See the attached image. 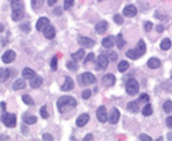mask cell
Instances as JSON below:
<instances>
[{"label":"cell","instance_id":"cell-1","mask_svg":"<svg viewBox=\"0 0 172 141\" xmlns=\"http://www.w3.org/2000/svg\"><path fill=\"white\" fill-rule=\"evenodd\" d=\"M77 106V100L71 96H62L57 101V107L60 113H65L69 107H75Z\"/></svg>","mask_w":172,"mask_h":141},{"label":"cell","instance_id":"cell-2","mask_svg":"<svg viewBox=\"0 0 172 141\" xmlns=\"http://www.w3.org/2000/svg\"><path fill=\"white\" fill-rule=\"evenodd\" d=\"M145 52H146V45H145L144 40H140L137 43V47L135 48V49H130L126 55H127L128 58H131V60H137V58L141 57Z\"/></svg>","mask_w":172,"mask_h":141},{"label":"cell","instance_id":"cell-3","mask_svg":"<svg viewBox=\"0 0 172 141\" xmlns=\"http://www.w3.org/2000/svg\"><path fill=\"white\" fill-rule=\"evenodd\" d=\"M138 89H140V84L137 83L136 79H130L127 80L126 83V92L130 96H135L138 93Z\"/></svg>","mask_w":172,"mask_h":141},{"label":"cell","instance_id":"cell-4","mask_svg":"<svg viewBox=\"0 0 172 141\" xmlns=\"http://www.w3.org/2000/svg\"><path fill=\"white\" fill-rule=\"evenodd\" d=\"M78 80H79V83L80 84H83V85H89V84H93L96 83V77L93 74H91L88 71H85L83 74H80L79 77H78Z\"/></svg>","mask_w":172,"mask_h":141},{"label":"cell","instance_id":"cell-5","mask_svg":"<svg viewBox=\"0 0 172 141\" xmlns=\"http://www.w3.org/2000/svg\"><path fill=\"white\" fill-rule=\"evenodd\" d=\"M2 122L5 124L7 127L9 128H13L16 126V123H17V118H16L14 114H9V113H3L2 115Z\"/></svg>","mask_w":172,"mask_h":141},{"label":"cell","instance_id":"cell-6","mask_svg":"<svg viewBox=\"0 0 172 141\" xmlns=\"http://www.w3.org/2000/svg\"><path fill=\"white\" fill-rule=\"evenodd\" d=\"M107 63H109V57L107 55H100L97 58V65H96V69L97 70H104L107 67Z\"/></svg>","mask_w":172,"mask_h":141},{"label":"cell","instance_id":"cell-7","mask_svg":"<svg viewBox=\"0 0 172 141\" xmlns=\"http://www.w3.org/2000/svg\"><path fill=\"white\" fill-rule=\"evenodd\" d=\"M96 115H97L99 122H101V123H105L106 121H109V115H107V111H106V107L105 106H100L99 109H97Z\"/></svg>","mask_w":172,"mask_h":141},{"label":"cell","instance_id":"cell-8","mask_svg":"<svg viewBox=\"0 0 172 141\" xmlns=\"http://www.w3.org/2000/svg\"><path fill=\"white\" fill-rule=\"evenodd\" d=\"M78 43L83 48H92L95 45V40L89 39V38H87V36H79L78 38Z\"/></svg>","mask_w":172,"mask_h":141},{"label":"cell","instance_id":"cell-9","mask_svg":"<svg viewBox=\"0 0 172 141\" xmlns=\"http://www.w3.org/2000/svg\"><path fill=\"white\" fill-rule=\"evenodd\" d=\"M123 14L126 16V17L128 18H132V17H135V16L137 14V8L135 7V5H127V7H124V9H123Z\"/></svg>","mask_w":172,"mask_h":141},{"label":"cell","instance_id":"cell-10","mask_svg":"<svg viewBox=\"0 0 172 141\" xmlns=\"http://www.w3.org/2000/svg\"><path fill=\"white\" fill-rule=\"evenodd\" d=\"M14 58H16V52L14 51H7L5 53H3L2 61L4 63H10V62L14 61Z\"/></svg>","mask_w":172,"mask_h":141},{"label":"cell","instance_id":"cell-11","mask_svg":"<svg viewBox=\"0 0 172 141\" xmlns=\"http://www.w3.org/2000/svg\"><path fill=\"white\" fill-rule=\"evenodd\" d=\"M119 117H120L119 110H118L116 107H113L111 111H110V114H109V122H110L111 124H116L118 121H119Z\"/></svg>","mask_w":172,"mask_h":141},{"label":"cell","instance_id":"cell-12","mask_svg":"<svg viewBox=\"0 0 172 141\" xmlns=\"http://www.w3.org/2000/svg\"><path fill=\"white\" fill-rule=\"evenodd\" d=\"M48 25H49V20H48L47 17H41V18L38 20V22H36V30L38 31H44Z\"/></svg>","mask_w":172,"mask_h":141},{"label":"cell","instance_id":"cell-13","mask_svg":"<svg viewBox=\"0 0 172 141\" xmlns=\"http://www.w3.org/2000/svg\"><path fill=\"white\" fill-rule=\"evenodd\" d=\"M107 27H109V25H107L106 21H100V22L96 24L95 30H96L97 34H104V32L107 30Z\"/></svg>","mask_w":172,"mask_h":141},{"label":"cell","instance_id":"cell-14","mask_svg":"<svg viewBox=\"0 0 172 141\" xmlns=\"http://www.w3.org/2000/svg\"><path fill=\"white\" fill-rule=\"evenodd\" d=\"M73 88H74V82H73V79L69 78V77H66V78H65V83L62 84L61 89H62L63 92H69V91H71Z\"/></svg>","mask_w":172,"mask_h":141},{"label":"cell","instance_id":"cell-15","mask_svg":"<svg viewBox=\"0 0 172 141\" xmlns=\"http://www.w3.org/2000/svg\"><path fill=\"white\" fill-rule=\"evenodd\" d=\"M43 32H44V36L47 38V39H53V38L56 36V30L51 25H48L47 27H45V30L43 31Z\"/></svg>","mask_w":172,"mask_h":141},{"label":"cell","instance_id":"cell-16","mask_svg":"<svg viewBox=\"0 0 172 141\" xmlns=\"http://www.w3.org/2000/svg\"><path fill=\"white\" fill-rule=\"evenodd\" d=\"M88 122H89V115L88 114H82V115H79V118L77 119V126L78 127H84Z\"/></svg>","mask_w":172,"mask_h":141},{"label":"cell","instance_id":"cell-17","mask_svg":"<svg viewBox=\"0 0 172 141\" xmlns=\"http://www.w3.org/2000/svg\"><path fill=\"white\" fill-rule=\"evenodd\" d=\"M115 83V77L113 74H106L102 77V84L107 85V87H110Z\"/></svg>","mask_w":172,"mask_h":141},{"label":"cell","instance_id":"cell-18","mask_svg":"<svg viewBox=\"0 0 172 141\" xmlns=\"http://www.w3.org/2000/svg\"><path fill=\"white\" fill-rule=\"evenodd\" d=\"M115 43H116V40L114 39V36H106L102 40V47L104 48H111Z\"/></svg>","mask_w":172,"mask_h":141},{"label":"cell","instance_id":"cell-19","mask_svg":"<svg viewBox=\"0 0 172 141\" xmlns=\"http://www.w3.org/2000/svg\"><path fill=\"white\" fill-rule=\"evenodd\" d=\"M41 83H43V79H41V77H38V75H35L33 79H30L31 88H39V87L41 85Z\"/></svg>","mask_w":172,"mask_h":141},{"label":"cell","instance_id":"cell-20","mask_svg":"<svg viewBox=\"0 0 172 141\" xmlns=\"http://www.w3.org/2000/svg\"><path fill=\"white\" fill-rule=\"evenodd\" d=\"M10 75H12V74H10V70L5 69V67H2V69H0V82L4 83L5 80L10 77Z\"/></svg>","mask_w":172,"mask_h":141},{"label":"cell","instance_id":"cell-21","mask_svg":"<svg viewBox=\"0 0 172 141\" xmlns=\"http://www.w3.org/2000/svg\"><path fill=\"white\" fill-rule=\"evenodd\" d=\"M159 66H160V61L158 58H155V57L149 58V61H148V67L149 69H158Z\"/></svg>","mask_w":172,"mask_h":141},{"label":"cell","instance_id":"cell-22","mask_svg":"<svg viewBox=\"0 0 172 141\" xmlns=\"http://www.w3.org/2000/svg\"><path fill=\"white\" fill-rule=\"evenodd\" d=\"M84 56H85L84 48H82V49H79L78 52H75V53H73V55H71L74 61H80V60H84Z\"/></svg>","mask_w":172,"mask_h":141},{"label":"cell","instance_id":"cell-23","mask_svg":"<svg viewBox=\"0 0 172 141\" xmlns=\"http://www.w3.org/2000/svg\"><path fill=\"white\" fill-rule=\"evenodd\" d=\"M22 75H23V78H26V79H33L36 74H35L34 70H31L30 67H25L22 70Z\"/></svg>","mask_w":172,"mask_h":141},{"label":"cell","instance_id":"cell-24","mask_svg":"<svg viewBox=\"0 0 172 141\" xmlns=\"http://www.w3.org/2000/svg\"><path fill=\"white\" fill-rule=\"evenodd\" d=\"M10 7H12V10L22 9L23 8V3H22V0H10Z\"/></svg>","mask_w":172,"mask_h":141},{"label":"cell","instance_id":"cell-25","mask_svg":"<svg viewBox=\"0 0 172 141\" xmlns=\"http://www.w3.org/2000/svg\"><path fill=\"white\" fill-rule=\"evenodd\" d=\"M23 17V12L22 9H16L12 12V20L13 21H21V18Z\"/></svg>","mask_w":172,"mask_h":141},{"label":"cell","instance_id":"cell-26","mask_svg":"<svg viewBox=\"0 0 172 141\" xmlns=\"http://www.w3.org/2000/svg\"><path fill=\"white\" fill-rule=\"evenodd\" d=\"M26 87V83L23 82L22 79H18V80H16L14 84H13V89L14 91H20V89H23Z\"/></svg>","mask_w":172,"mask_h":141},{"label":"cell","instance_id":"cell-27","mask_svg":"<svg viewBox=\"0 0 172 141\" xmlns=\"http://www.w3.org/2000/svg\"><path fill=\"white\" fill-rule=\"evenodd\" d=\"M172 45V43H171V39H168V38H166V39L162 40V43H160V49H163V51H167L170 49Z\"/></svg>","mask_w":172,"mask_h":141},{"label":"cell","instance_id":"cell-28","mask_svg":"<svg viewBox=\"0 0 172 141\" xmlns=\"http://www.w3.org/2000/svg\"><path fill=\"white\" fill-rule=\"evenodd\" d=\"M127 109L130 110L131 113H137V111L140 110V107H138V102H128Z\"/></svg>","mask_w":172,"mask_h":141},{"label":"cell","instance_id":"cell-29","mask_svg":"<svg viewBox=\"0 0 172 141\" xmlns=\"http://www.w3.org/2000/svg\"><path fill=\"white\" fill-rule=\"evenodd\" d=\"M128 67H130V63H128L127 61H122V62H119V65H118V70H119L120 73L127 71Z\"/></svg>","mask_w":172,"mask_h":141},{"label":"cell","instance_id":"cell-30","mask_svg":"<svg viewBox=\"0 0 172 141\" xmlns=\"http://www.w3.org/2000/svg\"><path fill=\"white\" fill-rule=\"evenodd\" d=\"M142 114L145 117H149V115H152L153 114V107H152V105L150 104H146L144 106V109H142Z\"/></svg>","mask_w":172,"mask_h":141},{"label":"cell","instance_id":"cell-31","mask_svg":"<svg viewBox=\"0 0 172 141\" xmlns=\"http://www.w3.org/2000/svg\"><path fill=\"white\" fill-rule=\"evenodd\" d=\"M43 3H44V0H31V7L33 9H40L43 7Z\"/></svg>","mask_w":172,"mask_h":141},{"label":"cell","instance_id":"cell-32","mask_svg":"<svg viewBox=\"0 0 172 141\" xmlns=\"http://www.w3.org/2000/svg\"><path fill=\"white\" fill-rule=\"evenodd\" d=\"M36 117H34V115H25L23 117V122L26 123V124H34V123H36Z\"/></svg>","mask_w":172,"mask_h":141},{"label":"cell","instance_id":"cell-33","mask_svg":"<svg viewBox=\"0 0 172 141\" xmlns=\"http://www.w3.org/2000/svg\"><path fill=\"white\" fill-rule=\"evenodd\" d=\"M124 40H123V35L122 34H118V36H116V45H118V48L119 49H122L123 47H124Z\"/></svg>","mask_w":172,"mask_h":141},{"label":"cell","instance_id":"cell-34","mask_svg":"<svg viewBox=\"0 0 172 141\" xmlns=\"http://www.w3.org/2000/svg\"><path fill=\"white\" fill-rule=\"evenodd\" d=\"M163 110L166 111V113H171L172 111V101L171 100H167L163 104Z\"/></svg>","mask_w":172,"mask_h":141},{"label":"cell","instance_id":"cell-35","mask_svg":"<svg viewBox=\"0 0 172 141\" xmlns=\"http://www.w3.org/2000/svg\"><path fill=\"white\" fill-rule=\"evenodd\" d=\"M66 66H67L69 70H71V71H77V70H78V65L75 63V61H69L66 63Z\"/></svg>","mask_w":172,"mask_h":141},{"label":"cell","instance_id":"cell-36","mask_svg":"<svg viewBox=\"0 0 172 141\" xmlns=\"http://www.w3.org/2000/svg\"><path fill=\"white\" fill-rule=\"evenodd\" d=\"M22 100H23V102H25L26 105H34V100L31 99L29 95H23L22 96Z\"/></svg>","mask_w":172,"mask_h":141},{"label":"cell","instance_id":"cell-37","mask_svg":"<svg viewBox=\"0 0 172 141\" xmlns=\"http://www.w3.org/2000/svg\"><path fill=\"white\" fill-rule=\"evenodd\" d=\"M20 29L22 30L23 32H30V30H31V27H30V24H29V22H23V24H21Z\"/></svg>","mask_w":172,"mask_h":141},{"label":"cell","instance_id":"cell-38","mask_svg":"<svg viewBox=\"0 0 172 141\" xmlns=\"http://www.w3.org/2000/svg\"><path fill=\"white\" fill-rule=\"evenodd\" d=\"M40 115L44 118V119H48L49 114H48V111H47V106H41V109H40Z\"/></svg>","mask_w":172,"mask_h":141},{"label":"cell","instance_id":"cell-39","mask_svg":"<svg viewBox=\"0 0 172 141\" xmlns=\"http://www.w3.org/2000/svg\"><path fill=\"white\" fill-rule=\"evenodd\" d=\"M74 4V0H65V3H63V9H70L73 7Z\"/></svg>","mask_w":172,"mask_h":141},{"label":"cell","instance_id":"cell-40","mask_svg":"<svg viewBox=\"0 0 172 141\" xmlns=\"http://www.w3.org/2000/svg\"><path fill=\"white\" fill-rule=\"evenodd\" d=\"M51 69L52 70H57V56H55L51 60Z\"/></svg>","mask_w":172,"mask_h":141},{"label":"cell","instance_id":"cell-41","mask_svg":"<svg viewBox=\"0 0 172 141\" xmlns=\"http://www.w3.org/2000/svg\"><path fill=\"white\" fill-rule=\"evenodd\" d=\"M138 102H149V95H146V93H142L141 96H140V99H138Z\"/></svg>","mask_w":172,"mask_h":141},{"label":"cell","instance_id":"cell-42","mask_svg":"<svg viewBox=\"0 0 172 141\" xmlns=\"http://www.w3.org/2000/svg\"><path fill=\"white\" fill-rule=\"evenodd\" d=\"M113 18H114V22H116L118 25H122V24H123V17H122V16H119V14H115Z\"/></svg>","mask_w":172,"mask_h":141},{"label":"cell","instance_id":"cell-43","mask_svg":"<svg viewBox=\"0 0 172 141\" xmlns=\"http://www.w3.org/2000/svg\"><path fill=\"white\" fill-rule=\"evenodd\" d=\"M91 95H92V92H91L89 89H87V91H84L83 93H82V97H83L84 100H88L89 97H91Z\"/></svg>","mask_w":172,"mask_h":141},{"label":"cell","instance_id":"cell-44","mask_svg":"<svg viewBox=\"0 0 172 141\" xmlns=\"http://www.w3.org/2000/svg\"><path fill=\"white\" fill-rule=\"evenodd\" d=\"M144 29H145V31H150V30L153 29V24L149 22V21H146V22H145V25H144Z\"/></svg>","mask_w":172,"mask_h":141},{"label":"cell","instance_id":"cell-45","mask_svg":"<svg viewBox=\"0 0 172 141\" xmlns=\"http://www.w3.org/2000/svg\"><path fill=\"white\" fill-rule=\"evenodd\" d=\"M138 139L141 140V141H152V137H150V136H148V135H145V133L140 135V136H138Z\"/></svg>","mask_w":172,"mask_h":141},{"label":"cell","instance_id":"cell-46","mask_svg":"<svg viewBox=\"0 0 172 141\" xmlns=\"http://www.w3.org/2000/svg\"><path fill=\"white\" fill-rule=\"evenodd\" d=\"M92 60H95V55L93 53H88V56L84 58V63H88L89 61H92Z\"/></svg>","mask_w":172,"mask_h":141},{"label":"cell","instance_id":"cell-47","mask_svg":"<svg viewBox=\"0 0 172 141\" xmlns=\"http://www.w3.org/2000/svg\"><path fill=\"white\" fill-rule=\"evenodd\" d=\"M109 60H110V61H116V60H118V55H116L115 52H110L109 53Z\"/></svg>","mask_w":172,"mask_h":141},{"label":"cell","instance_id":"cell-48","mask_svg":"<svg viewBox=\"0 0 172 141\" xmlns=\"http://www.w3.org/2000/svg\"><path fill=\"white\" fill-rule=\"evenodd\" d=\"M166 124H167V127L172 128V115H171V117H168L167 119H166Z\"/></svg>","mask_w":172,"mask_h":141},{"label":"cell","instance_id":"cell-49","mask_svg":"<svg viewBox=\"0 0 172 141\" xmlns=\"http://www.w3.org/2000/svg\"><path fill=\"white\" fill-rule=\"evenodd\" d=\"M43 139L47 140V141H52V140H53V137L51 136L49 133H44V135H43Z\"/></svg>","mask_w":172,"mask_h":141},{"label":"cell","instance_id":"cell-50","mask_svg":"<svg viewBox=\"0 0 172 141\" xmlns=\"http://www.w3.org/2000/svg\"><path fill=\"white\" fill-rule=\"evenodd\" d=\"M61 13H62V8H61V7H57V8L55 9V14H56V16H60Z\"/></svg>","mask_w":172,"mask_h":141},{"label":"cell","instance_id":"cell-51","mask_svg":"<svg viewBox=\"0 0 172 141\" xmlns=\"http://www.w3.org/2000/svg\"><path fill=\"white\" fill-rule=\"evenodd\" d=\"M84 140H85V141H91V140H93V135H91V133H88V135H87V136H85V137H84Z\"/></svg>","mask_w":172,"mask_h":141},{"label":"cell","instance_id":"cell-52","mask_svg":"<svg viewBox=\"0 0 172 141\" xmlns=\"http://www.w3.org/2000/svg\"><path fill=\"white\" fill-rule=\"evenodd\" d=\"M155 30H157L158 32H162L163 31V26H160V25H158L157 27H155Z\"/></svg>","mask_w":172,"mask_h":141},{"label":"cell","instance_id":"cell-53","mask_svg":"<svg viewBox=\"0 0 172 141\" xmlns=\"http://www.w3.org/2000/svg\"><path fill=\"white\" fill-rule=\"evenodd\" d=\"M56 2H57V0H48V5H51V7H52V5L56 4Z\"/></svg>","mask_w":172,"mask_h":141},{"label":"cell","instance_id":"cell-54","mask_svg":"<svg viewBox=\"0 0 172 141\" xmlns=\"http://www.w3.org/2000/svg\"><path fill=\"white\" fill-rule=\"evenodd\" d=\"M155 17H158V18H160V20H164L166 16H162V14H159V13H155Z\"/></svg>","mask_w":172,"mask_h":141},{"label":"cell","instance_id":"cell-55","mask_svg":"<svg viewBox=\"0 0 172 141\" xmlns=\"http://www.w3.org/2000/svg\"><path fill=\"white\" fill-rule=\"evenodd\" d=\"M0 105H2V109H3V113H4V111H5V109H7V105H5V102H2Z\"/></svg>","mask_w":172,"mask_h":141},{"label":"cell","instance_id":"cell-56","mask_svg":"<svg viewBox=\"0 0 172 141\" xmlns=\"http://www.w3.org/2000/svg\"><path fill=\"white\" fill-rule=\"evenodd\" d=\"M168 140H172V132L168 133Z\"/></svg>","mask_w":172,"mask_h":141}]
</instances>
